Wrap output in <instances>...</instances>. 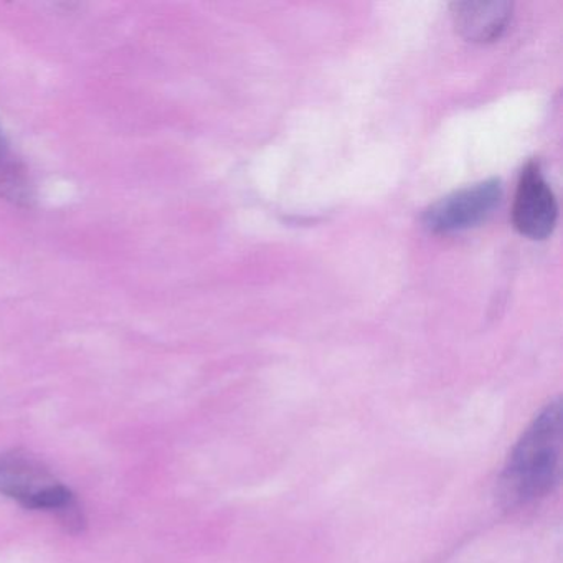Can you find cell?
<instances>
[{"label":"cell","instance_id":"obj_1","mask_svg":"<svg viewBox=\"0 0 563 563\" xmlns=\"http://www.w3.org/2000/svg\"><path fill=\"white\" fill-rule=\"evenodd\" d=\"M562 401L556 398L533 418L507 457L497 483L504 506H527L555 489L562 473Z\"/></svg>","mask_w":563,"mask_h":563},{"label":"cell","instance_id":"obj_2","mask_svg":"<svg viewBox=\"0 0 563 563\" xmlns=\"http://www.w3.org/2000/svg\"><path fill=\"white\" fill-rule=\"evenodd\" d=\"M0 493L32 510L58 514L80 526L77 500L47 467L27 454H0Z\"/></svg>","mask_w":563,"mask_h":563},{"label":"cell","instance_id":"obj_3","mask_svg":"<svg viewBox=\"0 0 563 563\" xmlns=\"http://www.w3.org/2000/svg\"><path fill=\"white\" fill-rule=\"evenodd\" d=\"M503 186L499 179L483 180L464 187L428 207L423 225L433 233H456L473 229L499 206Z\"/></svg>","mask_w":563,"mask_h":563},{"label":"cell","instance_id":"obj_4","mask_svg":"<svg viewBox=\"0 0 563 563\" xmlns=\"http://www.w3.org/2000/svg\"><path fill=\"white\" fill-rule=\"evenodd\" d=\"M556 220L559 203L545 177L542 176L539 164H527L514 197V227L527 239L545 240L552 235Z\"/></svg>","mask_w":563,"mask_h":563},{"label":"cell","instance_id":"obj_5","mask_svg":"<svg viewBox=\"0 0 563 563\" xmlns=\"http://www.w3.org/2000/svg\"><path fill=\"white\" fill-rule=\"evenodd\" d=\"M454 27L467 42L490 44L506 34L512 21L510 2H454L450 5Z\"/></svg>","mask_w":563,"mask_h":563},{"label":"cell","instance_id":"obj_6","mask_svg":"<svg viewBox=\"0 0 563 563\" xmlns=\"http://www.w3.org/2000/svg\"><path fill=\"white\" fill-rule=\"evenodd\" d=\"M0 196L18 203L27 206L32 200V184L27 170L19 157L12 153L0 128Z\"/></svg>","mask_w":563,"mask_h":563}]
</instances>
